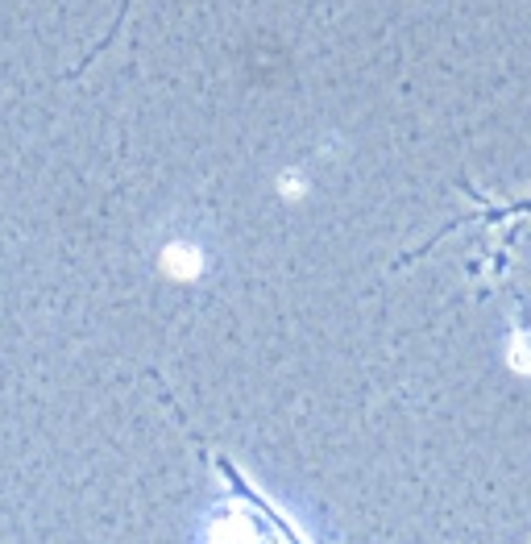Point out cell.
<instances>
[{
    "instance_id": "obj_1",
    "label": "cell",
    "mask_w": 531,
    "mask_h": 544,
    "mask_svg": "<svg viewBox=\"0 0 531 544\" xmlns=\"http://www.w3.org/2000/svg\"><path fill=\"white\" fill-rule=\"evenodd\" d=\"M511 366L519 370V374H531V333H515L511 337Z\"/></svg>"
}]
</instances>
